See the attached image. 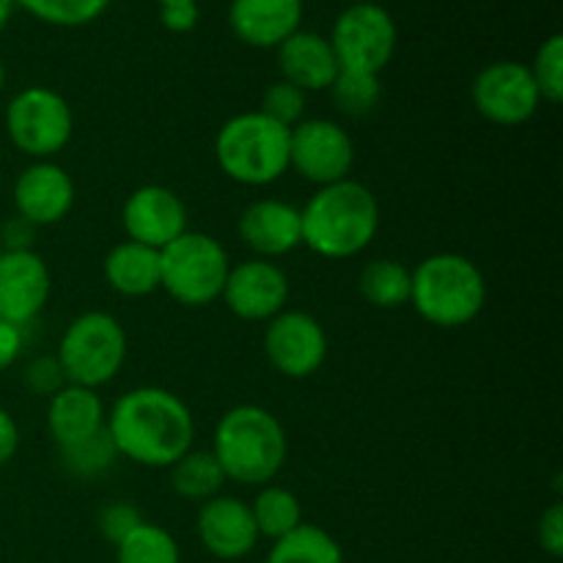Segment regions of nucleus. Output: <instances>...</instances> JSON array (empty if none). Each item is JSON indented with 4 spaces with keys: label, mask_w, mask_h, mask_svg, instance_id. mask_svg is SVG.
<instances>
[{
    "label": "nucleus",
    "mask_w": 563,
    "mask_h": 563,
    "mask_svg": "<svg viewBox=\"0 0 563 563\" xmlns=\"http://www.w3.org/2000/svg\"><path fill=\"white\" fill-rule=\"evenodd\" d=\"M104 429L119 456L143 467H170L196 440L190 407L165 388H135L121 396Z\"/></svg>",
    "instance_id": "f257e3e1"
},
{
    "label": "nucleus",
    "mask_w": 563,
    "mask_h": 563,
    "mask_svg": "<svg viewBox=\"0 0 563 563\" xmlns=\"http://www.w3.org/2000/svg\"><path fill=\"white\" fill-rule=\"evenodd\" d=\"M302 245L322 258H350L372 245L379 231V203L366 185L341 179L324 185L300 209Z\"/></svg>",
    "instance_id": "f03ea898"
},
{
    "label": "nucleus",
    "mask_w": 563,
    "mask_h": 563,
    "mask_svg": "<svg viewBox=\"0 0 563 563\" xmlns=\"http://www.w3.org/2000/svg\"><path fill=\"white\" fill-rule=\"evenodd\" d=\"M212 454L229 482L264 487L284 471L289 440L273 412L256 405H240L218 421Z\"/></svg>",
    "instance_id": "7ed1b4c3"
},
{
    "label": "nucleus",
    "mask_w": 563,
    "mask_h": 563,
    "mask_svg": "<svg viewBox=\"0 0 563 563\" xmlns=\"http://www.w3.org/2000/svg\"><path fill=\"white\" fill-rule=\"evenodd\" d=\"M487 302V280L462 253H434L412 269L410 306L443 330L465 328Z\"/></svg>",
    "instance_id": "20e7f679"
},
{
    "label": "nucleus",
    "mask_w": 563,
    "mask_h": 563,
    "mask_svg": "<svg viewBox=\"0 0 563 563\" xmlns=\"http://www.w3.org/2000/svg\"><path fill=\"white\" fill-rule=\"evenodd\" d=\"M289 132L262 110L236 113L218 130L214 159L236 185L267 187L289 170Z\"/></svg>",
    "instance_id": "39448f33"
},
{
    "label": "nucleus",
    "mask_w": 563,
    "mask_h": 563,
    "mask_svg": "<svg viewBox=\"0 0 563 563\" xmlns=\"http://www.w3.org/2000/svg\"><path fill=\"white\" fill-rule=\"evenodd\" d=\"M55 357L66 383L97 390L113 383L124 368L126 333L113 313L86 311L64 330Z\"/></svg>",
    "instance_id": "423d86ee"
},
{
    "label": "nucleus",
    "mask_w": 563,
    "mask_h": 563,
    "mask_svg": "<svg viewBox=\"0 0 563 563\" xmlns=\"http://www.w3.org/2000/svg\"><path fill=\"white\" fill-rule=\"evenodd\" d=\"M231 258L214 236L187 229L159 251V289L187 308L209 306L223 295Z\"/></svg>",
    "instance_id": "0eeeda50"
},
{
    "label": "nucleus",
    "mask_w": 563,
    "mask_h": 563,
    "mask_svg": "<svg viewBox=\"0 0 563 563\" xmlns=\"http://www.w3.org/2000/svg\"><path fill=\"white\" fill-rule=\"evenodd\" d=\"M5 132L22 154L49 159L64 152L75 132V115L58 91L44 86L22 88L5 108Z\"/></svg>",
    "instance_id": "6e6552de"
},
{
    "label": "nucleus",
    "mask_w": 563,
    "mask_h": 563,
    "mask_svg": "<svg viewBox=\"0 0 563 563\" xmlns=\"http://www.w3.org/2000/svg\"><path fill=\"white\" fill-rule=\"evenodd\" d=\"M328 42L339 60V71L379 75L394 58L396 22L383 5L350 3L335 16Z\"/></svg>",
    "instance_id": "1a4fd4ad"
},
{
    "label": "nucleus",
    "mask_w": 563,
    "mask_h": 563,
    "mask_svg": "<svg viewBox=\"0 0 563 563\" xmlns=\"http://www.w3.org/2000/svg\"><path fill=\"white\" fill-rule=\"evenodd\" d=\"M355 146L339 121L302 119L289 132V168L311 185L324 187L350 179Z\"/></svg>",
    "instance_id": "9d476101"
},
{
    "label": "nucleus",
    "mask_w": 563,
    "mask_h": 563,
    "mask_svg": "<svg viewBox=\"0 0 563 563\" xmlns=\"http://www.w3.org/2000/svg\"><path fill=\"white\" fill-rule=\"evenodd\" d=\"M473 108L498 126H520L542 104L531 69L517 60H495L484 66L471 86Z\"/></svg>",
    "instance_id": "9b49d317"
},
{
    "label": "nucleus",
    "mask_w": 563,
    "mask_h": 563,
    "mask_svg": "<svg viewBox=\"0 0 563 563\" xmlns=\"http://www.w3.org/2000/svg\"><path fill=\"white\" fill-rule=\"evenodd\" d=\"M264 355L284 377L306 379L317 374L328 357V333L311 313L280 311L264 330Z\"/></svg>",
    "instance_id": "f8f14e48"
},
{
    "label": "nucleus",
    "mask_w": 563,
    "mask_h": 563,
    "mask_svg": "<svg viewBox=\"0 0 563 563\" xmlns=\"http://www.w3.org/2000/svg\"><path fill=\"white\" fill-rule=\"evenodd\" d=\"M220 297L234 317L245 322H269L280 311H286L289 278L275 262L247 258V262L231 264Z\"/></svg>",
    "instance_id": "ddd939ff"
},
{
    "label": "nucleus",
    "mask_w": 563,
    "mask_h": 563,
    "mask_svg": "<svg viewBox=\"0 0 563 563\" xmlns=\"http://www.w3.org/2000/svg\"><path fill=\"white\" fill-rule=\"evenodd\" d=\"M126 240L163 251L187 231V207L170 187L143 185L121 209Z\"/></svg>",
    "instance_id": "4468645a"
},
{
    "label": "nucleus",
    "mask_w": 563,
    "mask_h": 563,
    "mask_svg": "<svg viewBox=\"0 0 563 563\" xmlns=\"http://www.w3.org/2000/svg\"><path fill=\"white\" fill-rule=\"evenodd\" d=\"M49 300V269L38 253H0V319L25 328Z\"/></svg>",
    "instance_id": "2eb2a0df"
},
{
    "label": "nucleus",
    "mask_w": 563,
    "mask_h": 563,
    "mask_svg": "<svg viewBox=\"0 0 563 563\" xmlns=\"http://www.w3.org/2000/svg\"><path fill=\"white\" fill-rule=\"evenodd\" d=\"M198 539L220 561H240L258 544V528L251 504L231 495H214L203 500L198 511Z\"/></svg>",
    "instance_id": "dca6fc26"
},
{
    "label": "nucleus",
    "mask_w": 563,
    "mask_h": 563,
    "mask_svg": "<svg viewBox=\"0 0 563 563\" xmlns=\"http://www.w3.org/2000/svg\"><path fill=\"white\" fill-rule=\"evenodd\" d=\"M14 207L31 225L60 223L75 207V181L58 163L36 159L16 176Z\"/></svg>",
    "instance_id": "f3484780"
},
{
    "label": "nucleus",
    "mask_w": 563,
    "mask_h": 563,
    "mask_svg": "<svg viewBox=\"0 0 563 563\" xmlns=\"http://www.w3.org/2000/svg\"><path fill=\"white\" fill-rule=\"evenodd\" d=\"M236 231H240L245 247H251L256 258H267V262L286 256L302 245L300 209L278 201V198H258V201L247 203L242 209Z\"/></svg>",
    "instance_id": "a211bd4d"
},
{
    "label": "nucleus",
    "mask_w": 563,
    "mask_h": 563,
    "mask_svg": "<svg viewBox=\"0 0 563 563\" xmlns=\"http://www.w3.org/2000/svg\"><path fill=\"white\" fill-rule=\"evenodd\" d=\"M231 31L251 47H280L300 31L302 0H231Z\"/></svg>",
    "instance_id": "6ab92c4d"
},
{
    "label": "nucleus",
    "mask_w": 563,
    "mask_h": 563,
    "mask_svg": "<svg viewBox=\"0 0 563 563\" xmlns=\"http://www.w3.org/2000/svg\"><path fill=\"white\" fill-rule=\"evenodd\" d=\"M278 49V66L284 80L300 91H328L339 77V60L324 36L313 31H297Z\"/></svg>",
    "instance_id": "aec40b11"
},
{
    "label": "nucleus",
    "mask_w": 563,
    "mask_h": 563,
    "mask_svg": "<svg viewBox=\"0 0 563 563\" xmlns=\"http://www.w3.org/2000/svg\"><path fill=\"white\" fill-rule=\"evenodd\" d=\"M104 421H108V412L97 390L66 383L58 394L49 396L47 432L60 449L93 438L102 432Z\"/></svg>",
    "instance_id": "412c9836"
},
{
    "label": "nucleus",
    "mask_w": 563,
    "mask_h": 563,
    "mask_svg": "<svg viewBox=\"0 0 563 563\" xmlns=\"http://www.w3.org/2000/svg\"><path fill=\"white\" fill-rule=\"evenodd\" d=\"M110 289L124 297H146L159 289V251L124 240L102 262Z\"/></svg>",
    "instance_id": "4be33fe9"
},
{
    "label": "nucleus",
    "mask_w": 563,
    "mask_h": 563,
    "mask_svg": "<svg viewBox=\"0 0 563 563\" xmlns=\"http://www.w3.org/2000/svg\"><path fill=\"white\" fill-rule=\"evenodd\" d=\"M363 300L383 311H396V308L410 302L412 289V269L405 267L396 258H374L361 269L357 278Z\"/></svg>",
    "instance_id": "5701e85b"
},
{
    "label": "nucleus",
    "mask_w": 563,
    "mask_h": 563,
    "mask_svg": "<svg viewBox=\"0 0 563 563\" xmlns=\"http://www.w3.org/2000/svg\"><path fill=\"white\" fill-rule=\"evenodd\" d=\"M229 482L220 467V462L214 460L212 451H187L181 460H176L170 465V487L179 498L185 500H203L220 495L223 484Z\"/></svg>",
    "instance_id": "b1692460"
},
{
    "label": "nucleus",
    "mask_w": 563,
    "mask_h": 563,
    "mask_svg": "<svg viewBox=\"0 0 563 563\" xmlns=\"http://www.w3.org/2000/svg\"><path fill=\"white\" fill-rule=\"evenodd\" d=\"M264 563H344V550L319 526H297L286 537L275 539Z\"/></svg>",
    "instance_id": "393cba45"
},
{
    "label": "nucleus",
    "mask_w": 563,
    "mask_h": 563,
    "mask_svg": "<svg viewBox=\"0 0 563 563\" xmlns=\"http://www.w3.org/2000/svg\"><path fill=\"white\" fill-rule=\"evenodd\" d=\"M253 520H256L258 537L267 539H280L286 533L295 531L297 526H302V506L291 489L278 487V484H264L258 489L256 500L251 504Z\"/></svg>",
    "instance_id": "a878e982"
},
{
    "label": "nucleus",
    "mask_w": 563,
    "mask_h": 563,
    "mask_svg": "<svg viewBox=\"0 0 563 563\" xmlns=\"http://www.w3.org/2000/svg\"><path fill=\"white\" fill-rule=\"evenodd\" d=\"M115 563H181L179 544L165 528L141 522L115 544Z\"/></svg>",
    "instance_id": "bb28decb"
},
{
    "label": "nucleus",
    "mask_w": 563,
    "mask_h": 563,
    "mask_svg": "<svg viewBox=\"0 0 563 563\" xmlns=\"http://www.w3.org/2000/svg\"><path fill=\"white\" fill-rule=\"evenodd\" d=\"M36 20L58 27H80L99 20L108 11L110 0H14Z\"/></svg>",
    "instance_id": "cd10ccee"
},
{
    "label": "nucleus",
    "mask_w": 563,
    "mask_h": 563,
    "mask_svg": "<svg viewBox=\"0 0 563 563\" xmlns=\"http://www.w3.org/2000/svg\"><path fill=\"white\" fill-rule=\"evenodd\" d=\"M328 91L333 93V102L341 113L352 115V119H361V115H368L379 104L383 82H379V75L339 71V77H335Z\"/></svg>",
    "instance_id": "c85d7f7f"
},
{
    "label": "nucleus",
    "mask_w": 563,
    "mask_h": 563,
    "mask_svg": "<svg viewBox=\"0 0 563 563\" xmlns=\"http://www.w3.org/2000/svg\"><path fill=\"white\" fill-rule=\"evenodd\" d=\"M60 454H64L66 471L80 478H91L108 471L115 462V456H119V451H115L108 429H102L93 438L80 440V443L69 445V449H60Z\"/></svg>",
    "instance_id": "c756f323"
},
{
    "label": "nucleus",
    "mask_w": 563,
    "mask_h": 563,
    "mask_svg": "<svg viewBox=\"0 0 563 563\" xmlns=\"http://www.w3.org/2000/svg\"><path fill=\"white\" fill-rule=\"evenodd\" d=\"M531 69L537 91L542 102L559 104L563 99V36L553 33L542 47L537 49V58L528 66Z\"/></svg>",
    "instance_id": "7c9ffc66"
},
{
    "label": "nucleus",
    "mask_w": 563,
    "mask_h": 563,
    "mask_svg": "<svg viewBox=\"0 0 563 563\" xmlns=\"http://www.w3.org/2000/svg\"><path fill=\"white\" fill-rule=\"evenodd\" d=\"M258 110L291 130V126L300 124L302 115H306V91H300V88L291 86V82L278 80L264 91L262 108Z\"/></svg>",
    "instance_id": "2f4dec72"
},
{
    "label": "nucleus",
    "mask_w": 563,
    "mask_h": 563,
    "mask_svg": "<svg viewBox=\"0 0 563 563\" xmlns=\"http://www.w3.org/2000/svg\"><path fill=\"white\" fill-rule=\"evenodd\" d=\"M25 385H27V390H31V394L47 396V399L53 394H58V390L66 385L64 368H60L58 357L42 355V357H36V361L27 363Z\"/></svg>",
    "instance_id": "473e14b6"
},
{
    "label": "nucleus",
    "mask_w": 563,
    "mask_h": 563,
    "mask_svg": "<svg viewBox=\"0 0 563 563\" xmlns=\"http://www.w3.org/2000/svg\"><path fill=\"white\" fill-rule=\"evenodd\" d=\"M141 522H146L141 517V511L135 509L132 504H110L99 511V531L104 533V539L113 544H119L121 539L130 537Z\"/></svg>",
    "instance_id": "72a5a7b5"
},
{
    "label": "nucleus",
    "mask_w": 563,
    "mask_h": 563,
    "mask_svg": "<svg viewBox=\"0 0 563 563\" xmlns=\"http://www.w3.org/2000/svg\"><path fill=\"white\" fill-rule=\"evenodd\" d=\"M539 544L548 555L561 559L563 555V506L553 504L542 517H539Z\"/></svg>",
    "instance_id": "f704fd0d"
},
{
    "label": "nucleus",
    "mask_w": 563,
    "mask_h": 563,
    "mask_svg": "<svg viewBox=\"0 0 563 563\" xmlns=\"http://www.w3.org/2000/svg\"><path fill=\"white\" fill-rule=\"evenodd\" d=\"M22 344H25V335H22L20 324H11L5 319H0V372L14 366V361L22 352Z\"/></svg>",
    "instance_id": "c9c22d12"
},
{
    "label": "nucleus",
    "mask_w": 563,
    "mask_h": 563,
    "mask_svg": "<svg viewBox=\"0 0 563 563\" xmlns=\"http://www.w3.org/2000/svg\"><path fill=\"white\" fill-rule=\"evenodd\" d=\"M159 22L170 33H187L198 25V5H174V9H159Z\"/></svg>",
    "instance_id": "e433bc0d"
},
{
    "label": "nucleus",
    "mask_w": 563,
    "mask_h": 563,
    "mask_svg": "<svg viewBox=\"0 0 563 563\" xmlns=\"http://www.w3.org/2000/svg\"><path fill=\"white\" fill-rule=\"evenodd\" d=\"M16 449H20V427H16L14 416L0 407V465L14 460Z\"/></svg>",
    "instance_id": "4c0bfd02"
},
{
    "label": "nucleus",
    "mask_w": 563,
    "mask_h": 563,
    "mask_svg": "<svg viewBox=\"0 0 563 563\" xmlns=\"http://www.w3.org/2000/svg\"><path fill=\"white\" fill-rule=\"evenodd\" d=\"M11 11H14V0H0V31H3V27L9 25Z\"/></svg>",
    "instance_id": "58836bf2"
},
{
    "label": "nucleus",
    "mask_w": 563,
    "mask_h": 563,
    "mask_svg": "<svg viewBox=\"0 0 563 563\" xmlns=\"http://www.w3.org/2000/svg\"><path fill=\"white\" fill-rule=\"evenodd\" d=\"M159 9H174V5H198V0H157Z\"/></svg>",
    "instance_id": "ea45409f"
},
{
    "label": "nucleus",
    "mask_w": 563,
    "mask_h": 563,
    "mask_svg": "<svg viewBox=\"0 0 563 563\" xmlns=\"http://www.w3.org/2000/svg\"><path fill=\"white\" fill-rule=\"evenodd\" d=\"M3 86H5V69L3 64H0V91H3Z\"/></svg>",
    "instance_id": "a19ab883"
},
{
    "label": "nucleus",
    "mask_w": 563,
    "mask_h": 563,
    "mask_svg": "<svg viewBox=\"0 0 563 563\" xmlns=\"http://www.w3.org/2000/svg\"><path fill=\"white\" fill-rule=\"evenodd\" d=\"M350 3H374V0H350Z\"/></svg>",
    "instance_id": "79ce46f5"
}]
</instances>
